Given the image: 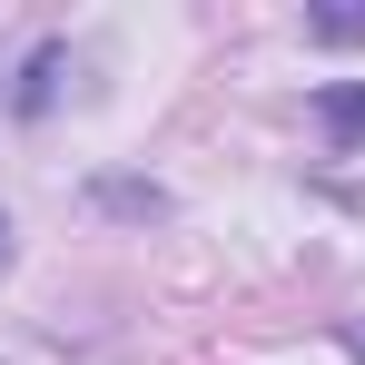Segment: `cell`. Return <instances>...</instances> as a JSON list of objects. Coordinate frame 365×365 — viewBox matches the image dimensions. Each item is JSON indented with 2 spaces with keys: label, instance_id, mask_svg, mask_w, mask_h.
Returning a JSON list of instances; mask_svg holds the SVG:
<instances>
[{
  "label": "cell",
  "instance_id": "cell-2",
  "mask_svg": "<svg viewBox=\"0 0 365 365\" xmlns=\"http://www.w3.org/2000/svg\"><path fill=\"white\" fill-rule=\"evenodd\" d=\"M50 79H60V50H40V60H30V79H20V109H30V119L50 109Z\"/></svg>",
  "mask_w": 365,
  "mask_h": 365
},
{
  "label": "cell",
  "instance_id": "cell-3",
  "mask_svg": "<svg viewBox=\"0 0 365 365\" xmlns=\"http://www.w3.org/2000/svg\"><path fill=\"white\" fill-rule=\"evenodd\" d=\"M316 40H365V10H316Z\"/></svg>",
  "mask_w": 365,
  "mask_h": 365
},
{
  "label": "cell",
  "instance_id": "cell-5",
  "mask_svg": "<svg viewBox=\"0 0 365 365\" xmlns=\"http://www.w3.org/2000/svg\"><path fill=\"white\" fill-rule=\"evenodd\" d=\"M0 257H10V227H0Z\"/></svg>",
  "mask_w": 365,
  "mask_h": 365
},
{
  "label": "cell",
  "instance_id": "cell-1",
  "mask_svg": "<svg viewBox=\"0 0 365 365\" xmlns=\"http://www.w3.org/2000/svg\"><path fill=\"white\" fill-rule=\"evenodd\" d=\"M316 119H326L336 148H365V79H326L316 89Z\"/></svg>",
  "mask_w": 365,
  "mask_h": 365
},
{
  "label": "cell",
  "instance_id": "cell-4",
  "mask_svg": "<svg viewBox=\"0 0 365 365\" xmlns=\"http://www.w3.org/2000/svg\"><path fill=\"white\" fill-rule=\"evenodd\" d=\"M346 346H356V356H365V316H356V326H346Z\"/></svg>",
  "mask_w": 365,
  "mask_h": 365
}]
</instances>
